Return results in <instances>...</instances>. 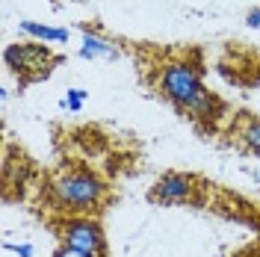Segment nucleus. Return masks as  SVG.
Returning a JSON list of instances; mask_svg holds the SVG:
<instances>
[{"mask_svg": "<svg viewBox=\"0 0 260 257\" xmlns=\"http://www.w3.org/2000/svg\"><path fill=\"white\" fill-rule=\"evenodd\" d=\"M56 257H92V254H86L80 248H71V245H62V248L56 251Z\"/></svg>", "mask_w": 260, "mask_h": 257, "instance_id": "10", "label": "nucleus"}, {"mask_svg": "<svg viewBox=\"0 0 260 257\" xmlns=\"http://www.w3.org/2000/svg\"><path fill=\"white\" fill-rule=\"evenodd\" d=\"M195 177L180 175V172H169L162 175L154 189H151V201L157 204H195Z\"/></svg>", "mask_w": 260, "mask_h": 257, "instance_id": "5", "label": "nucleus"}, {"mask_svg": "<svg viewBox=\"0 0 260 257\" xmlns=\"http://www.w3.org/2000/svg\"><path fill=\"white\" fill-rule=\"evenodd\" d=\"M80 53L86 59H98V56H115V48L110 42H104V39H98V36H83V48Z\"/></svg>", "mask_w": 260, "mask_h": 257, "instance_id": "7", "label": "nucleus"}, {"mask_svg": "<svg viewBox=\"0 0 260 257\" xmlns=\"http://www.w3.org/2000/svg\"><path fill=\"white\" fill-rule=\"evenodd\" d=\"M157 89L192 121H213L219 115V101L204 89L198 68L189 62H166L157 77Z\"/></svg>", "mask_w": 260, "mask_h": 257, "instance_id": "1", "label": "nucleus"}, {"mask_svg": "<svg viewBox=\"0 0 260 257\" xmlns=\"http://www.w3.org/2000/svg\"><path fill=\"white\" fill-rule=\"evenodd\" d=\"M240 139H243V145L251 154L260 157V118H245L243 130H240Z\"/></svg>", "mask_w": 260, "mask_h": 257, "instance_id": "8", "label": "nucleus"}, {"mask_svg": "<svg viewBox=\"0 0 260 257\" xmlns=\"http://www.w3.org/2000/svg\"><path fill=\"white\" fill-rule=\"evenodd\" d=\"M18 27H21V33H30V36L45 39V42H68V30H59V27H45L36 21H21Z\"/></svg>", "mask_w": 260, "mask_h": 257, "instance_id": "6", "label": "nucleus"}, {"mask_svg": "<svg viewBox=\"0 0 260 257\" xmlns=\"http://www.w3.org/2000/svg\"><path fill=\"white\" fill-rule=\"evenodd\" d=\"M3 62L9 71H15L21 86L36 83L42 77H48L53 71V65L62 62V56H56L50 48L39 45V42H24V45H6L3 50Z\"/></svg>", "mask_w": 260, "mask_h": 257, "instance_id": "3", "label": "nucleus"}, {"mask_svg": "<svg viewBox=\"0 0 260 257\" xmlns=\"http://www.w3.org/2000/svg\"><path fill=\"white\" fill-rule=\"evenodd\" d=\"M62 240L65 245L80 248L92 257L104 254V234H101L98 222H92V219H68L62 225Z\"/></svg>", "mask_w": 260, "mask_h": 257, "instance_id": "4", "label": "nucleus"}, {"mask_svg": "<svg viewBox=\"0 0 260 257\" xmlns=\"http://www.w3.org/2000/svg\"><path fill=\"white\" fill-rule=\"evenodd\" d=\"M50 192L59 207L71 210V213H86V210H95L101 204V198L107 195V186L86 169H65L53 180Z\"/></svg>", "mask_w": 260, "mask_h": 257, "instance_id": "2", "label": "nucleus"}, {"mask_svg": "<svg viewBox=\"0 0 260 257\" xmlns=\"http://www.w3.org/2000/svg\"><path fill=\"white\" fill-rule=\"evenodd\" d=\"M248 27H260V9H251L248 12Z\"/></svg>", "mask_w": 260, "mask_h": 257, "instance_id": "11", "label": "nucleus"}, {"mask_svg": "<svg viewBox=\"0 0 260 257\" xmlns=\"http://www.w3.org/2000/svg\"><path fill=\"white\" fill-rule=\"evenodd\" d=\"M65 104H68V110H80L83 104V89H71L68 98H65Z\"/></svg>", "mask_w": 260, "mask_h": 257, "instance_id": "9", "label": "nucleus"}]
</instances>
